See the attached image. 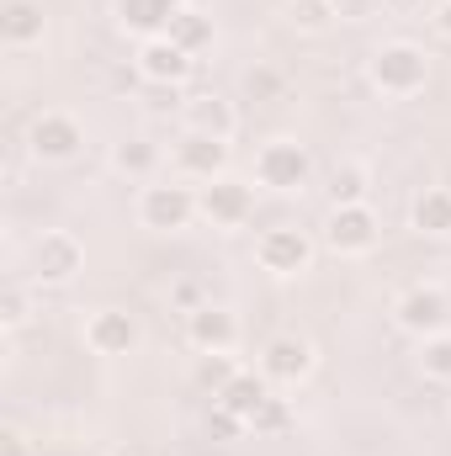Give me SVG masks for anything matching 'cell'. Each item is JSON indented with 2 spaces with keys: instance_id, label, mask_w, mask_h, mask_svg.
<instances>
[{
  "instance_id": "8fae6325",
  "label": "cell",
  "mask_w": 451,
  "mask_h": 456,
  "mask_svg": "<svg viewBox=\"0 0 451 456\" xmlns=\"http://www.w3.org/2000/svg\"><path fill=\"white\" fill-rule=\"evenodd\" d=\"M133 64H138V75L149 80V86H160V91H176V86H186L192 80V69H197V59L165 32V37H149V43H138V53H133Z\"/></svg>"
},
{
  "instance_id": "83f0119b",
  "label": "cell",
  "mask_w": 451,
  "mask_h": 456,
  "mask_svg": "<svg viewBox=\"0 0 451 456\" xmlns=\"http://www.w3.org/2000/svg\"><path fill=\"white\" fill-rule=\"evenodd\" d=\"M287 425H292V403H287V398H271V403L260 409V419H255L250 430H255V436H282Z\"/></svg>"
},
{
  "instance_id": "836d02e7",
  "label": "cell",
  "mask_w": 451,
  "mask_h": 456,
  "mask_svg": "<svg viewBox=\"0 0 451 456\" xmlns=\"http://www.w3.org/2000/svg\"><path fill=\"white\" fill-rule=\"evenodd\" d=\"M447 409H451V403H447Z\"/></svg>"
},
{
  "instance_id": "6da1fadb",
  "label": "cell",
  "mask_w": 451,
  "mask_h": 456,
  "mask_svg": "<svg viewBox=\"0 0 451 456\" xmlns=\"http://www.w3.org/2000/svg\"><path fill=\"white\" fill-rule=\"evenodd\" d=\"M366 80L372 91H382L388 102H409L430 86V53L409 37H393V43H377L372 59H366Z\"/></svg>"
},
{
  "instance_id": "52a82bcc",
  "label": "cell",
  "mask_w": 451,
  "mask_h": 456,
  "mask_svg": "<svg viewBox=\"0 0 451 456\" xmlns=\"http://www.w3.org/2000/svg\"><path fill=\"white\" fill-rule=\"evenodd\" d=\"M86 271V244L70 228H48L32 239V281L37 287H64Z\"/></svg>"
},
{
  "instance_id": "9c48e42d",
  "label": "cell",
  "mask_w": 451,
  "mask_h": 456,
  "mask_svg": "<svg viewBox=\"0 0 451 456\" xmlns=\"http://www.w3.org/2000/svg\"><path fill=\"white\" fill-rule=\"evenodd\" d=\"M393 324H398L404 335H414V340L441 335V330L451 324V297L441 292V287H430V281L404 287V292L393 297Z\"/></svg>"
},
{
  "instance_id": "f1b7e54d",
  "label": "cell",
  "mask_w": 451,
  "mask_h": 456,
  "mask_svg": "<svg viewBox=\"0 0 451 456\" xmlns=\"http://www.w3.org/2000/svg\"><path fill=\"white\" fill-rule=\"evenodd\" d=\"M244 86H250V96H255V102H276V96L287 91V80H282L276 69H250V75H244Z\"/></svg>"
},
{
  "instance_id": "e0dca14e",
  "label": "cell",
  "mask_w": 451,
  "mask_h": 456,
  "mask_svg": "<svg viewBox=\"0 0 451 456\" xmlns=\"http://www.w3.org/2000/svg\"><path fill=\"white\" fill-rule=\"evenodd\" d=\"M48 32V16H43V0H0V43L11 53H27L37 48Z\"/></svg>"
},
{
  "instance_id": "2e32d148",
  "label": "cell",
  "mask_w": 451,
  "mask_h": 456,
  "mask_svg": "<svg viewBox=\"0 0 451 456\" xmlns=\"http://www.w3.org/2000/svg\"><path fill=\"white\" fill-rule=\"evenodd\" d=\"M186 340L197 355H224L239 345V319L228 314L224 303H208V308H197V314H186Z\"/></svg>"
},
{
  "instance_id": "603a6c76",
  "label": "cell",
  "mask_w": 451,
  "mask_h": 456,
  "mask_svg": "<svg viewBox=\"0 0 451 456\" xmlns=\"http://www.w3.org/2000/svg\"><path fill=\"white\" fill-rule=\"evenodd\" d=\"M414 366H420V377H425V382H451V330L425 335L420 350H414Z\"/></svg>"
},
{
  "instance_id": "4dcf8cb0",
  "label": "cell",
  "mask_w": 451,
  "mask_h": 456,
  "mask_svg": "<svg viewBox=\"0 0 451 456\" xmlns=\"http://www.w3.org/2000/svg\"><path fill=\"white\" fill-rule=\"evenodd\" d=\"M335 16L340 21H366L372 16V0H335Z\"/></svg>"
},
{
  "instance_id": "4fadbf2b",
  "label": "cell",
  "mask_w": 451,
  "mask_h": 456,
  "mask_svg": "<svg viewBox=\"0 0 451 456\" xmlns=\"http://www.w3.org/2000/svg\"><path fill=\"white\" fill-rule=\"evenodd\" d=\"M170 165H176L181 181L208 186V181L228 175V143L224 138H208V133H181L176 149H170Z\"/></svg>"
},
{
  "instance_id": "7c38bea8",
  "label": "cell",
  "mask_w": 451,
  "mask_h": 456,
  "mask_svg": "<svg viewBox=\"0 0 451 456\" xmlns=\"http://www.w3.org/2000/svg\"><path fill=\"white\" fill-rule=\"evenodd\" d=\"M80 340H86L91 355H133L144 330H138V319L127 308H91L86 324H80Z\"/></svg>"
},
{
  "instance_id": "484cf974",
  "label": "cell",
  "mask_w": 451,
  "mask_h": 456,
  "mask_svg": "<svg viewBox=\"0 0 451 456\" xmlns=\"http://www.w3.org/2000/svg\"><path fill=\"white\" fill-rule=\"evenodd\" d=\"M208 303H213V297H208L202 281H192V276H186V281H170V308H176V314H197V308H208Z\"/></svg>"
},
{
  "instance_id": "9a60e30c",
  "label": "cell",
  "mask_w": 451,
  "mask_h": 456,
  "mask_svg": "<svg viewBox=\"0 0 451 456\" xmlns=\"http://www.w3.org/2000/svg\"><path fill=\"white\" fill-rule=\"evenodd\" d=\"M271 398H276V382H271L260 366H255V371H244V366H239V371L228 377L224 393H213V403H224L228 414H234V419H244V425H255V419H260V409H266Z\"/></svg>"
},
{
  "instance_id": "7402d4cb",
  "label": "cell",
  "mask_w": 451,
  "mask_h": 456,
  "mask_svg": "<svg viewBox=\"0 0 451 456\" xmlns=\"http://www.w3.org/2000/svg\"><path fill=\"white\" fill-rule=\"evenodd\" d=\"M170 37H176V43H181V48H186V53L197 59V53H208V48L218 43V27H213V16H208V11L186 5V11H181V16L170 21Z\"/></svg>"
},
{
  "instance_id": "5bb4252c",
  "label": "cell",
  "mask_w": 451,
  "mask_h": 456,
  "mask_svg": "<svg viewBox=\"0 0 451 456\" xmlns=\"http://www.w3.org/2000/svg\"><path fill=\"white\" fill-rule=\"evenodd\" d=\"M186 11V0H112V16L122 32H133L138 43H149V37H165L170 32V21Z\"/></svg>"
},
{
  "instance_id": "5b68a950",
  "label": "cell",
  "mask_w": 451,
  "mask_h": 456,
  "mask_svg": "<svg viewBox=\"0 0 451 456\" xmlns=\"http://www.w3.org/2000/svg\"><path fill=\"white\" fill-rule=\"evenodd\" d=\"M314 255H319V239L298 224L260 228V239H255V265L266 276H303V271H314Z\"/></svg>"
},
{
  "instance_id": "d4e9b609",
  "label": "cell",
  "mask_w": 451,
  "mask_h": 456,
  "mask_svg": "<svg viewBox=\"0 0 451 456\" xmlns=\"http://www.w3.org/2000/svg\"><path fill=\"white\" fill-rule=\"evenodd\" d=\"M27 319H32V297H27V287H5L0 292V324H5V335H16V330H27Z\"/></svg>"
},
{
  "instance_id": "ac0fdd59",
  "label": "cell",
  "mask_w": 451,
  "mask_h": 456,
  "mask_svg": "<svg viewBox=\"0 0 451 456\" xmlns=\"http://www.w3.org/2000/svg\"><path fill=\"white\" fill-rule=\"evenodd\" d=\"M181 122H186V133H208V138H224V143L239 133V112H234V102L213 96V91L181 102Z\"/></svg>"
},
{
  "instance_id": "d6986e66",
  "label": "cell",
  "mask_w": 451,
  "mask_h": 456,
  "mask_svg": "<svg viewBox=\"0 0 451 456\" xmlns=\"http://www.w3.org/2000/svg\"><path fill=\"white\" fill-rule=\"evenodd\" d=\"M409 228L425 239H451V186H425L409 202Z\"/></svg>"
},
{
  "instance_id": "44dd1931",
  "label": "cell",
  "mask_w": 451,
  "mask_h": 456,
  "mask_svg": "<svg viewBox=\"0 0 451 456\" xmlns=\"http://www.w3.org/2000/svg\"><path fill=\"white\" fill-rule=\"evenodd\" d=\"M330 208H350V202H366L372 197V170L361 165V159H340L335 170H330Z\"/></svg>"
},
{
  "instance_id": "8992f818",
  "label": "cell",
  "mask_w": 451,
  "mask_h": 456,
  "mask_svg": "<svg viewBox=\"0 0 451 456\" xmlns=\"http://www.w3.org/2000/svg\"><path fill=\"white\" fill-rule=\"evenodd\" d=\"M382 239V218L372 213V202H350V208H330L324 224H319V244L350 260V255H372Z\"/></svg>"
},
{
  "instance_id": "f546056e",
  "label": "cell",
  "mask_w": 451,
  "mask_h": 456,
  "mask_svg": "<svg viewBox=\"0 0 451 456\" xmlns=\"http://www.w3.org/2000/svg\"><path fill=\"white\" fill-rule=\"evenodd\" d=\"M239 430H250V425H244V419H234L224 403H213V414H208V436H213V441H234Z\"/></svg>"
},
{
  "instance_id": "1f68e13d",
  "label": "cell",
  "mask_w": 451,
  "mask_h": 456,
  "mask_svg": "<svg viewBox=\"0 0 451 456\" xmlns=\"http://www.w3.org/2000/svg\"><path fill=\"white\" fill-rule=\"evenodd\" d=\"M0 456H27V436H21L16 425H5V430H0Z\"/></svg>"
},
{
  "instance_id": "ba28073f",
  "label": "cell",
  "mask_w": 451,
  "mask_h": 456,
  "mask_svg": "<svg viewBox=\"0 0 451 456\" xmlns=\"http://www.w3.org/2000/svg\"><path fill=\"white\" fill-rule=\"evenodd\" d=\"M197 208H202V218L213 228H244L255 218V181H244V175H218V181H208V186H197Z\"/></svg>"
},
{
  "instance_id": "30bf717a",
  "label": "cell",
  "mask_w": 451,
  "mask_h": 456,
  "mask_svg": "<svg viewBox=\"0 0 451 456\" xmlns=\"http://www.w3.org/2000/svg\"><path fill=\"white\" fill-rule=\"evenodd\" d=\"M276 387H298V382H308L314 377V366H319V350L314 340H303V335H292V330H282V335H271V340L260 345V361H255Z\"/></svg>"
},
{
  "instance_id": "3957f363",
  "label": "cell",
  "mask_w": 451,
  "mask_h": 456,
  "mask_svg": "<svg viewBox=\"0 0 451 456\" xmlns=\"http://www.w3.org/2000/svg\"><path fill=\"white\" fill-rule=\"evenodd\" d=\"M133 213L154 233H181V228H192V218H202L197 186H186V181H149V186H138Z\"/></svg>"
},
{
  "instance_id": "ffe728a7",
  "label": "cell",
  "mask_w": 451,
  "mask_h": 456,
  "mask_svg": "<svg viewBox=\"0 0 451 456\" xmlns=\"http://www.w3.org/2000/svg\"><path fill=\"white\" fill-rule=\"evenodd\" d=\"M107 159H112L117 175H127V181H154V170L165 165V154H160L154 138H122V143H112Z\"/></svg>"
},
{
  "instance_id": "7a4b0ae2",
  "label": "cell",
  "mask_w": 451,
  "mask_h": 456,
  "mask_svg": "<svg viewBox=\"0 0 451 456\" xmlns=\"http://www.w3.org/2000/svg\"><path fill=\"white\" fill-rule=\"evenodd\" d=\"M255 186L282 191V197L314 186V149L303 138H266L255 149Z\"/></svg>"
},
{
  "instance_id": "4316f807",
  "label": "cell",
  "mask_w": 451,
  "mask_h": 456,
  "mask_svg": "<svg viewBox=\"0 0 451 456\" xmlns=\"http://www.w3.org/2000/svg\"><path fill=\"white\" fill-rule=\"evenodd\" d=\"M234 371H239V366H234V350H224V355H202V366H197L202 387H213V393H224Z\"/></svg>"
},
{
  "instance_id": "d6a6232c",
  "label": "cell",
  "mask_w": 451,
  "mask_h": 456,
  "mask_svg": "<svg viewBox=\"0 0 451 456\" xmlns=\"http://www.w3.org/2000/svg\"><path fill=\"white\" fill-rule=\"evenodd\" d=\"M430 21H436V32L451 43V0H441V5H436V16H430Z\"/></svg>"
},
{
  "instance_id": "277c9868",
  "label": "cell",
  "mask_w": 451,
  "mask_h": 456,
  "mask_svg": "<svg viewBox=\"0 0 451 456\" xmlns=\"http://www.w3.org/2000/svg\"><path fill=\"white\" fill-rule=\"evenodd\" d=\"M27 154L37 159V165H70V159H80L86 154V122L75 112H59V107H48V112H37L27 122Z\"/></svg>"
},
{
  "instance_id": "cb8c5ba5",
  "label": "cell",
  "mask_w": 451,
  "mask_h": 456,
  "mask_svg": "<svg viewBox=\"0 0 451 456\" xmlns=\"http://www.w3.org/2000/svg\"><path fill=\"white\" fill-rule=\"evenodd\" d=\"M335 21V0H287V27H298V32H324Z\"/></svg>"
}]
</instances>
